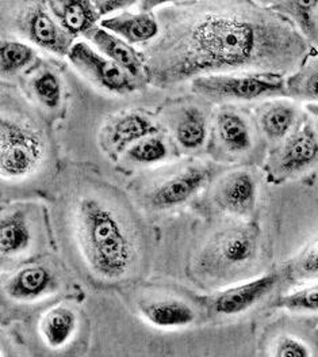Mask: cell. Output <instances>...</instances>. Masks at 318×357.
<instances>
[{"label": "cell", "mask_w": 318, "mask_h": 357, "mask_svg": "<svg viewBox=\"0 0 318 357\" xmlns=\"http://www.w3.org/2000/svg\"><path fill=\"white\" fill-rule=\"evenodd\" d=\"M156 17L160 33L143 59L148 82L161 89L240 71L289 77L317 51L287 17L253 0H184Z\"/></svg>", "instance_id": "cell-1"}, {"label": "cell", "mask_w": 318, "mask_h": 357, "mask_svg": "<svg viewBox=\"0 0 318 357\" xmlns=\"http://www.w3.org/2000/svg\"><path fill=\"white\" fill-rule=\"evenodd\" d=\"M76 234L90 271L103 281H120L132 272L137 250L130 226L120 212L95 196L76 205Z\"/></svg>", "instance_id": "cell-2"}, {"label": "cell", "mask_w": 318, "mask_h": 357, "mask_svg": "<svg viewBox=\"0 0 318 357\" xmlns=\"http://www.w3.org/2000/svg\"><path fill=\"white\" fill-rule=\"evenodd\" d=\"M47 140L42 130L24 114L4 106L0 127V162L4 179H24L44 163Z\"/></svg>", "instance_id": "cell-3"}, {"label": "cell", "mask_w": 318, "mask_h": 357, "mask_svg": "<svg viewBox=\"0 0 318 357\" xmlns=\"http://www.w3.org/2000/svg\"><path fill=\"white\" fill-rule=\"evenodd\" d=\"M198 96L220 102H255L286 97V75L240 71L203 75L191 80Z\"/></svg>", "instance_id": "cell-4"}, {"label": "cell", "mask_w": 318, "mask_h": 357, "mask_svg": "<svg viewBox=\"0 0 318 357\" xmlns=\"http://www.w3.org/2000/svg\"><path fill=\"white\" fill-rule=\"evenodd\" d=\"M318 165V137L306 110L293 132L269 153V174L275 181L301 174Z\"/></svg>", "instance_id": "cell-5"}, {"label": "cell", "mask_w": 318, "mask_h": 357, "mask_svg": "<svg viewBox=\"0 0 318 357\" xmlns=\"http://www.w3.org/2000/svg\"><path fill=\"white\" fill-rule=\"evenodd\" d=\"M68 59L81 74L110 93L126 94L136 90L134 77L88 43H74Z\"/></svg>", "instance_id": "cell-6"}, {"label": "cell", "mask_w": 318, "mask_h": 357, "mask_svg": "<svg viewBox=\"0 0 318 357\" xmlns=\"http://www.w3.org/2000/svg\"><path fill=\"white\" fill-rule=\"evenodd\" d=\"M18 24L22 36L57 56H68L74 44L76 37L56 20L47 3L27 7Z\"/></svg>", "instance_id": "cell-7"}, {"label": "cell", "mask_w": 318, "mask_h": 357, "mask_svg": "<svg viewBox=\"0 0 318 357\" xmlns=\"http://www.w3.org/2000/svg\"><path fill=\"white\" fill-rule=\"evenodd\" d=\"M279 273H267L256 279L229 287L207 299L209 307L220 315L233 317L244 314L269 296L279 285Z\"/></svg>", "instance_id": "cell-8"}, {"label": "cell", "mask_w": 318, "mask_h": 357, "mask_svg": "<svg viewBox=\"0 0 318 357\" xmlns=\"http://www.w3.org/2000/svg\"><path fill=\"white\" fill-rule=\"evenodd\" d=\"M214 259L223 272L241 271L249 266L259 253V230L253 225L226 229L214 245Z\"/></svg>", "instance_id": "cell-9"}, {"label": "cell", "mask_w": 318, "mask_h": 357, "mask_svg": "<svg viewBox=\"0 0 318 357\" xmlns=\"http://www.w3.org/2000/svg\"><path fill=\"white\" fill-rule=\"evenodd\" d=\"M213 170L209 166L196 165L167 179L149 196V203L154 209H168L184 204L209 182Z\"/></svg>", "instance_id": "cell-10"}, {"label": "cell", "mask_w": 318, "mask_h": 357, "mask_svg": "<svg viewBox=\"0 0 318 357\" xmlns=\"http://www.w3.org/2000/svg\"><path fill=\"white\" fill-rule=\"evenodd\" d=\"M216 140L230 156H241L255 146V129L248 116L234 107L221 109L214 119Z\"/></svg>", "instance_id": "cell-11"}, {"label": "cell", "mask_w": 318, "mask_h": 357, "mask_svg": "<svg viewBox=\"0 0 318 357\" xmlns=\"http://www.w3.org/2000/svg\"><path fill=\"white\" fill-rule=\"evenodd\" d=\"M303 109L292 98H272L259 107L256 117L257 128L269 142L278 144L299 124L305 114Z\"/></svg>", "instance_id": "cell-12"}, {"label": "cell", "mask_w": 318, "mask_h": 357, "mask_svg": "<svg viewBox=\"0 0 318 357\" xmlns=\"http://www.w3.org/2000/svg\"><path fill=\"white\" fill-rule=\"evenodd\" d=\"M257 182L248 170H237L221 179L216 202L222 211L234 216L249 215L256 205Z\"/></svg>", "instance_id": "cell-13"}, {"label": "cell", "mask_w": 318, "mask_h": 357, "mask_svg": "<svg viewBox=\"0 0 318 357\" xmlns=\"http://www.w3.org/2000/svg\"><path fill=\"white\" fill-rule=\"evenodd\" d=\"M86 37L94 44V47L99 52H102L110 60L122 67L134 79L145 75L143 56L133 48L132 44L125 41L120 36L98 25L91 29L86 34Z\"/></svg>", "instance_id": "cell-14"}, {"label": "cell", "mask_w": 318, "mask_h": 357, "mask_svg": "<svg viewBox=\"0 0 318 357\" xmlns=\"http://www.w3.org/2000/svg\"><path fill=\"white\" fill-rule=\"evenodd\" d=\"M99 25L120 36L132 45H148L160 33L157 17L152 13L144 11L136 14L122 11L120 14L100 20Z\"/></svg>", "instance_id": "cell-15"}, {"label": "cell", "mask_w": 318, "mask_h": 357, "mask_svg": "<svg viewBox=\"0 0 318 357\" xmlns=\"http://www.w3.org/2000/svg\"><path fill=\"white\" fill-rule=\"evenodd\" d=\"M50 13L72 36H86L98 26L100 15L91 0H45Z\"/></svg>", "instance_id": "cell-16"}, {"label": "cell", "mask_w": 318, "mask_h": 357, "mask_svg": "<svg viewBox=\"0 0 318 357\" xmlns=\"http://www.w3.org/2000/svg\"><path fill=\"white\" fill-rule=\"evenodd\" d=\"M54 285L53 275L45 266H27L7 281L6 294L18 302H31L47 295Z\"/></svg>", "instance_id": "cell-17"}, {"label": "cell", "mask_w": 318, "mask_h": 357, "mask_svg": "<svg viewBox=\"0 0 318 357\" xmlns=\"http://www.w3.org/2000/svg\"><path fill=\"white\" fill-rule=\"evenodd\" d=\"M140 311L150 325L164 329L189 326L196 321L194 310L182 301L149 302L143 305Z\"/></svg>", "instance_id": "cell-18"}, {"label": "cell", "mask_w": 318, "mask_h": 357, "mask_svg": "<svg viewBox=\"0 0 318 357\" xmlns=\"http://www.w3.org/2000/svg\"><path fill=\"white\" fill-rule=\"evenodd\" d=\"M286 97L305 105L318 103V50L286 77Z\"/></svg>", "instance_id": "cell-19"}, {"label": "cell", "mask_w": 318, "mask_h": 357, "mask_svg": "<svg viewBox=\"0 0 318 357\" xmlns=\"http://www.w3.org/2000/svg\"><path fill=\"white\" fill-rule=\"evenodd\" d=\"M77 328V317L74 310L60 306L50 310L41 322V334L51 349L65 347L74 337Z\"/></svg>", "instance_id": "cell-20"}, {"label": "cell", "mask_w": 318, "mask_h": 357, "mask_svg": "<svg viewBox=\"0 0 318 357\" xmlns=\"http://www.w3.org/2000/svg\"><path fill=\"white\" fill-rule=\"evenodd\" d=\"M156 132L157 128L147 117L132 113L123 116L114 123V126L110 129L109 140L117 151H122L148 136L154 135Z\"/></svg>", "instance_id": "cell-21"}, {"label": "cell", "mask_w": 318, "mask_h": 357, "mask_svg": "<svg viewBox=\"0 0 318 357\" xmlns=\"http://www.w3.org/2000/svg\"><path fill=\"white\" fill-rule=\"evenodd\" d=\"M273 10L287 17L315 47L317 36L318 0H282Z\"/></svg>", "instance_id": "cell-22"}, {"label": "cell", "mask_w": 318, "mask_h": 357, "mask_svg": "<svg viewBox=\"0 0 318 357\" xmlns=\"http://www.w3.org/2000/svg\"><path fill=\"white\" fill-rule=\"evenodd\" d=\"M31 242V232L21 212L4 215L0 223L1 255L11 257L25 252Z\"/></svg>", "instance_id": "cell-23"}, {"label": "cell", "mask_w": 318, "mask_h": 357, "mask_svg": "<svg viewBox=\"0 0 318 357\" xmlns=\"http://www.w3.org/2000/svg\"><path fill=\"white\" fill-rule=\"evenodd\" d=\"M207 137L205 114L198 107H189L180 117L176 127V139L186 150L200 149Z\"/></svg>", "instance_id": "cell-24"}, {"label": "cell", "mask_w": 318, "mask_h": 357, "mask_svg": "<svg viewBox=\"0 0 318 357\" xmlns=\"http://www.w3.org/2000/svg\"><path fill=\"white\" fill-rule=\"evenodd\" d=\"M34 51L25 43L14 40H3L0 48V70L3 77H11L22 71L27 67L33 59Z\"/></svg>", "instance_id": "cell-25"}, {"label": "cell", "mask_w": 318, "mask_h": 357, "mask_svg": "<svg viewBox=\"0 0 318 357\" xmlns=\"http://www.w3.org/2000/svg\"><path fill=\"white\" fill-rule=\"evenodd\" d=\"M275 306L298 314H317L318 281L280 296L276 301Z\"/></svg>", "instance_id": "cell-26"}, {"label": "cell", "mask_w": 318, "mask_h": 357, "mask_svg": "<svg viewBox=\"0 0 318 357\" xmlns=\"http://www.w3.org/2000/svg\"><path fill=\"white\" fill-rule=\"evenodd\" d=\"M287 273L293 280L318 281V236L294 257Z\"/></svg>", "instance_id": "cell-27"}, {"label": "cell", "mask_w": 318, "mask_h": 357, "mask_svg": "<svg viewBox=\"0 0 318 357\" xmlns=\"http://www.w3.org/2000/svg\"><path fill=\"white\" fill-rule=\"evenodd\" d=\"M168 149L166 143L156 137L154 135L148 136L145 139L137 142L132 147H129L127 155L129 158L136 163H144V165H152L161 162L167 158Z\"/></svg>", "instance_id": "cell-28"}, {"label": "cell", "mask_w": 318, "mask_h": 357, "mask_svg": "<svg viewBox=\"0 0 318 357\" xmlns=\"http://www.w3.org/2000/svg\"><path fill=\"white\" fill-rule=\"evenodd\" d=\"M33 91L37 100L48 109H56L61 102V83L51 71H45L33 80Z\"/></svg>", "instance_id": "cell-29"}, {"label": "cell", "mask_w": 318, "mask_h": 357, "mask_svg": "<svg viewBox=\"0 0 318 357\" xmlns=\"http://www.w3.org/2000/svg\"><path fill=\"white\" fill-rule=\"evenodd\" d=\"M271 355L276 357H308L312 356L313 354L302 340L292 335H285L276 342Z\"/></svg>", "instance_id": "cell-30"}, {"label": "cell", "mask_w": 318, "mask_h": 357, "mask_svg": "<svg viewBox=\"0 0 318 357\" xmlns=\"http://www.w3.org/2000/svg\"><path fill=\"white\" fill-rule=\"evenodd\" d=\"M140 0H91L94 7L97 8L100 18H107L121 11L127 10L129 7L137 4Z\"/></svg>", "instance_id": "cell-31"}, {"label": "cell", "mask_w": 318, "mask_h": 357, "mask_svg": "<svg viewBox=\"0 0 318 357\" xmlns=\"http://www.w3.org/2000/svg\"><path fill=\"white\" fill-rule=\"evenodd\" d=\"M179 1H184V0H140L138 7L144 13H152L156 8H161V7L175 4Z\"/></svg>", "instance_id": "cell-32"}, {"label": "cell", "mask_w": 318, "mask_h": 357, "mask_svg": "<svg viewBox=\"0 0 318 357\" xmlns=\"http://www.w3.org/2000/svg\"><path fill=\"white\" fill-rule=\"evenodd\" d=\"M305 110H306L308 116L312 120V124L315 127V130H316V135H317L318 137V103H308V105H305Z\"/></svg>", "instance_id": "cell-33"}, {"label": "cell", "mask_w": 318, "mask_h": 357, "mask_svg": "<svg viewBox=\"0 0 318 357\" xmlns=\"http://www.w3.org/2000/svg\"><path fill=\"white\" fill-rule=\"evenodd\" d=\"M255 3H257L259 6H263V7H269V8H273L279 1L282 0H253Z\"/></svg>", "instance_id": "cell-34"}, {"label": "cell", "mask_w": 318, "mask_h": 357, "mask_svg": "<svg viewBox=\"0 0 318 357\" xmlns=\"http://www.w3.org/2000/svg\"><path fill=\"white\" fill-rule=\"evenodd\" d=\"M315 47L318 50V15H317V36H316V41H315Z\"/></svg>", "instance_id": "cell-35"}]
</instances>
